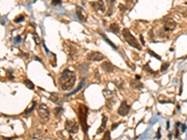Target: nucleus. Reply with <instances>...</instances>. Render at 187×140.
<instances>
[{
  "mask_svg": "<svg viewBox=\"0 0 187 140\" xmlns=\"http://www.w3.org/2000/svg\"><path fill=\"white\" fill-rule=\"evenodd\" d=\"M76 80H77V77H76L75 72L69 69H65L61 73V76L59 78V85L61 87V90L69 91L73 89Z\"/></svg>",
  "mask_w": 187,
  "mask_h": 140,
  "instance_id": "nucleus-1",
  "label": "nucleus"
},
{
  "mask_svg": "<svg viewBox=\"0 0 187 140\" xmlns=\"http://www.w3.org/2000/svg\"><path fill=\"white\" fill-rule=\"evenodd\" d=\"M122 38L127 42V44L133 47V48H135L138 51H142V46L140 45L138 41V39L133 36L131 34L130 30L128 28H124L122 30Z\"/></svg>",
  "mask_w": 187,
  "mask_h": 140,
  "instance_id": "nucleus-2",
  "label": "nucleus"
},
{
  "mask_svg": "<svg viewBox=\"0 0 187 140\" xmlns=\"http://www.w3.org/2000/svg\"><path fill=\"white\" fill-rule=\"evenodd\" d=\"M87 114H88V108L84 105H80L79 106V111H78V118L80 121V123L83 128V131L85 135H87L88 132V124H87Z\"/></svg>",
  "mask_w": 187,
  "mask_h": 140,
  "instance_id": "nucleus-3",
  "label": "nucleus"
},
{
  "mask_svg": "<svg viewBox=\"0 0 187 140\" xmlns=\"http://www.w3.org/2000/svg\"><path fill=\"white\" fill-rule=\"evenodd\" d=\"M163 27L162 31L165 34H168L172 31H174L177 27V23L172 18H165L163 21Z\"/></svg>",
  "mask_w": 187,
  "mask_h": 140,
  "instance_id": "nucleus-4",
  "label": "nucleus"
},
{
  "mask_svg": "<svg viewBox=\"0 0 187 140\" xmlns=\"http://www.w3.org/2000/svg\"><path fill=\"white\" fill-rule=\"evenodd\" d=\"M38 115L39 117V119L42 121H48L50 120V108L49 107L45 104H41L39 105L38 109Z\"/></svg>",
  "mask_w": 187,
  "mask_h": 140,
  "instance_id": "nucleus-5",
  "label": "nucleus"
},
{
  "mask_svg": "<svg viewBox=\"0 0 187 140\" xmlns=\"http://www.w3.org/2000/svg\"><path fill=\"white\" fill-rule=\"evenodd\" d=\"M65 129L71 135H75L79 131V124L74 120H67L65 122Z\"/></svg>",
  "mask_w": 187,
  "mask_h": 140,
  "instance_id": "nucleus-6",
  "label": "nucleus"
},
{
  "mask_svg": "<svg viewBox=\"0 0 187 140\" xmlns=\"http://www.w3.org/2000/svg\"><path fill=\"white\" fill-rule=\"evenodd\" d=\"M87 59L93 62H100L105 59V56L99 51H91L87 54Z\"/></svg>",
  "mask_w": 187,
  "mask_h": 140,
  "instance_id": "nucleus-7",
  "label": "nucleus"
},
{
  "mask_svg": "<svg viewBox=\"0 0 187 140\" xmlns=\"http://www.w3.org/2000/svg\"><path fill=\"white\" fill-rule=\"evenodd\" d=\"M91 7L96 11H100V12H105L106 11V6L103 0H97V1H91Z\"/></svg>",
  "mask_w": 187,
  "mask_h": 140,
  "instance_id": "nucleus-8",
  "label": "nucleus"
},
{
  "mask_svg": "<svg viewBox=\"0 0 187 140\" xmlns=\"http://www.w3.org/2000/svg\"><path fill=\"white\" fill-rule=\"evenodd\" d=\"M130 108H131V107L127 104L126 101L124 100V101L121 103L118 110H117V112H118V114L120 116L125 117V116L128 115V113H129V111H130Z\"/></svg>",
  "mask_w": 187,
  "mask_h": 140,
  "instance_id": "nucleus-9",
  "label": "nucleus"
},
{
  "mask_svg": "<svg viewBox=\"0 0 187 140\" xmlns=\"http://www.w3.org/2000/svg\"><path fill=\"white\" fill-rule=\"evenodd\" d=\"M108 95H109V97L108 96H106V107L109 108V109H110L112 107H113V105L115 104V102H116V98L114 97V95H113V92H112V91H109L108 90Z\"/></svg>",
  "mask_w": 187,
  "mask_h": 140,
  "instance_id": "nucleus-10",
  "label": "nucleus"
},
{
  "mask_svg": "<svg viewBox=\"0 0 187 140\" xmlns=\"http://www.w3.org/2000/svg\"><path fill=\"white\" fill-rule=\"evenodd\" d=\"M101 68H102L106 73H112V72H113V70H114V66H113L110 62L106 61V62L102 63Z\"/></svg>",
  "mask_w": 187,
  "mask_h": 140,
  "instance_id": "nucleus-11",
  "label": "nucleus"
},
{
  "mask_svg": "<svg viewBox=\"0 0 187 140\" xmlns=\"http://www.w3.org/2000/svg\"><path fill=\"white\" fill-rule=\"evenodd\" d=\"M76 12H77V16H78V18L80 22H86L87 21V15L85 14L83 8L77 7L76 8Z\"/></svg>",
  "mask_w": 187,
  "mask_h": 140,
  "instance_id": "nucleus-12",
  "label": "nucleus"
},
{
  "mask_svg": "<svg viewBox=\"0 0 187 140\" xmlns=\"http://www.w3.org/2000/svg\"><path fill=\"white\" fill-rule=\"evenodd\" d=\"M130 86L133 89H136V90H141L144 87V85L138 79H131L130 80Z\"/></svg>",
  "mask_w": 187,
  "mask_h": 140,
  "instance_id": "nucleus-13",
  "label": "nucleus"
},
{
  "mask_svg": "<svg viewBox=\"0 0 187 140\" xmlns=\"http://www.w3.org/2000/svg\"><path fill=\"white\" fill-rule=\"evenodd\" d=\"M107 121H108V118L104 115V116H103V118H102L101 125H100V127L98 128V130H97V132H96L97 135H99V134L103 133V131H104L105 129H106V127H107Z\"/></svg>",
  "mask_w": 187,
  "mask_h": 140,
  "instance_id": "nucleus-14",
  "label": "nucleus"
},
{
  "mask_svg": "<svg viewBox=\"0 0 187 140\" xmlns=\"http://www.w3.org/2000/svg\"><path fill=\"white\" fill-rule=\"evenodd\" d=\"M109 31L113 33V34L118 35L120 33V26H119V25H118V23H116V22H113V23H112V25H109Z\"/></svg>",
  "mask_w": 187,
  "mask_h": 140,
  "instance_id": "nucleus-15",
  "label": "nucleus"
},
{
  "mask_svg": "<svg viewBox=\"0 0 187 140\" xmlns=\"http://www.w3.org/2000/svg\"><path fill=\"white\" fill-rule=\"evenodd\" d=\"M99 35H100V36H101V38H102L105 40V41H106V42H107V43H108V44L110 46V47H112V48H113L115 51H116L117 49H118V47H117L116 45H114V44L112 42V40H110V39H109V38H108V37H107L106 35H105L104 33H102V32H101V33H99Z\"/></svg>",
  "mask_w": 187,
  "mask_h": 140,
  "instance_id": "nucleus-16",
  "label": "nucleus"
},
{
  "mask_svg": "<svg viewBox=\"0 0 187 140\" xmlns=\"http://www.w3.org/2000/svg\"><path fill=\"white\" fill-rule=\"evenodd\" d=\"M115 1H116V0H107L108 5H109V11H108V12H109V13L107 14L108 16H112V11H113V8H114Z\"/></svg>",
  "mask_w": 187,
  "mask_h": 140,
  "instance_id": "nucleus-17",
  "label": "nucleus"
},
{
  "mask_svg": "<svg viewBox=\"0 0 187 140\" xmlns=\"http://www.w3.org/2000/svg\"><path fill=\"white\" fill-rule=\"evenodd\" d=\"M49 99L52 103H57V104L60 103V98H59V96H58L57 93H51V96L49 97Z\"/></svg>",
  "mask_w": 187,
  "mask_h": 140,
  "instance_id": "nucleus-18",
  "label": "nucleus"
},
{
  "mask_svg": "<svg viewBox=\"0 0 187 140\" xmlns=\"http://www.w3.org/2000/svg\"><path fill=\"white\" fill-rule=\"evenodd\" d=\"M83 86H84V80H83V81H81V82H80V84L79 85V87H78V88L76 89L74 92H71L70 93H68V95H67L66 96H67V97H69V96H71V95H74L75 93H77L78 92H80L81 89H83Z\"/></svg>",
  "mask_w": 187,
  "mask_h": 140,
  "instance_id": "nucleus-19",
  "label": "nucleus"
},
{
  "mask_svg": "<svg viewBox=\"0 0 187 140\" xmlns=\"http://www.w3.org/2000/svg\"><path fill=\"white\" fill-rule=\"evenodd\" d=\"M23 84H25L28 89H30V90H34L35 89V84L32 82V81L30 80V79H25L23 80Z\"/></svg>",
  "mask_w": 187,
  "mask_h": 140,
  "instance_id": "nucleus-20",
  "label": "nucleus"
},
{
  "mask_svg": "<svg viewBox=\"0 0 187 140\" xmlns=\"http://www.w3.org/2000/svg\"><path fill=\"white\" fill-rule=\"evenodd\" d=\"M62 112H63V108H55L54 109V113L55 117H57V118H59L60 115L62 114Z\"/></svg>",
  "mask_w": 187,
  "mask_h": 140,
  "instance_id": "nucleus-21",
  "label": "nucleus"
},
{
  "mask_svg": "<svg viewBox=\"0 0 187 140\" xmlns=\"http://www.w3.org/2000/svg\"><path fill=\"white\" fill-rule=\"evenodd\" d=\"M36 105H37V102H36V101H33V102H32V105H31V107H30V108H26V110L25 111V113L28 114V113L32 112L33 110H34V108H35V107H36Z\"/></svg>",
  "mask_w": 187,
  "mask_h": 140,
  "instance_id": "nucleus-22",
  "label": "nucleus"
},
{
  "mask_svg": "<svg viewBox=\"0 0 187 140\" xmlns=\"http://www.w3.org/2000/svg\"><path fill=\"white\" fill-rule=\"evenodd\" d=\"M149 64H150V63H147V64H146V65L143 66V70H145L146 72H148V73H150V74H154V71L150 67V65H149Z\"/></svg>",
  "mask_w": 187,
  "mask_h": 140,
  "instance_id": "nucleus-23",
  "label": "nucleus"
},
{
  "mask_svg": "<svg viewBox=\"0 0 187 140\" xmlns=\"http://www.w3.org/2000/svg\"><path fill=\"white\" fill-rule=\"evenodd\" d=\"M23 20H25V15L21 14V15H19V16H17L16 18L14 19V22L19 23V22H22Z\"/></svg>",
  "mask_w": 187,
  "mask_h": 140,
  "instance_id": "nucleus-24",
  "label": "nucleus"
},
{
  "mask_svg": "<svg viewBox=\"0 0 187 140\" xmlns=\"http://www.w3.org/2000/svg\"><path fill=\"white\" fill-rule=\"evenodd\" d=\"M33 38L35 40V42H36V45H38L40 43V38H39L38 35L37 33H34L33 34Z\"/></svg>",
  "mask_w": 187,
  "mask_h": 140,
  "instance_id": "nucleus-25",
  "label": "nucleus"
},
{
  "mask_svg": "<svg viewBox=\"0 0 187 140\" xmlns=\"http://www.w3.org/2000/svg\"><path fill=\"white\" fill-rule=\"evenodd\" d=\"M168 67H169V63H164L162 65V66H161V68H160V71L161 72H165Z\"/></svg>",
  "mask_w": 187,
  "mask_h": 140,
  "instance_id": "nucleus-26",
  "label": "nucleus"
},
{
  "mask_svg": "<svg viewBox=\"0 0 187 140\" xmlns=\"http://www.w3.org/2000/svg\"><path fill=\"white\" fill-rule=\"evenodd\" d=\"M148 53L151 55V56H153V57H155L157 60H161V57L158 55V54H156L155 52H154V51H151V50H148Z\"/></svg>",
  "mask_w": 187,
  "mask_h": 140,
  "instance_id": "nucleus-27",
  "label": "nucleus"
},
{
  "mask_svg": "<svg viewBox=\"0 0 187 140\" xmlns=\"http://www.w3.org/2000/svg\"><path fill=\"white\" fill-rule=\"evenodd\" d=\"M62 4V0H51L52 6H59Z\"/></svg>",
  "mask_w": 187,
  "mask_h": 140,
  "instance_id": "nucleus-28",
  "label": "nucleus"
},
{
  "mask_svg": "<svg viewBox=\"0 0 187 140\" xmlns=\"http://www.w3.org/2000/svg\"><path fill=\"white\" fill-rule=\"evenodd\" d=\"M103 139H110V131H106L103 136Z\"/></svg>",
  "mask_w": 187,
  "mask_h": 140,
  "instance_id": "nucleus-29",
  "label": "nucleus"
},
{
  "mask_svg": "<svg viewBox=\"0 0 187 140\" xmlns=\"http://www.w3.org/2000/svg\"><path fill=\"white\" fill-rule=\"evenodd\" d=\"M118 8H119V9L122 11V12H125V11H126V9H127V8L125 7V6H124V5H122V4H119Z\"/></svg>",
  "mask_w": 187,
  "mask_h": 140,
  "instance_id": "nucleus-30",
  "label": "nucleus"
},
{
  "mask_svg": "<svg viewBox=\"0 0 187 140\" xmlns=\"http://www.w3.org/2000/svg\"><path fill=\"white\" fill-rule=\"evenodd\" d=\"M174 136L176 138H178L180 136V131H179V127H175V134Z\"/></svg>",
  "mask_w": 187,
  "mask_h": 140,
  "instance_id": "nucleus-31",
  "label": "nucleus"
},
{
  "mask_svg": "<svg viewBox=\"0 0 187 140\" xmlns=\"http://www.w3.org/2000/svg\"><path fill=\"white\" fill-rule=\"evenodd\" d=\"M19 42H21V37H20V36H17V37L14 38V43L17 44V43H19Z\"/></svg>",
  "mask_w": 187,
  "mask_h": 140,
  "instance_id": "nucleus-32",
  "label": "nucleus"
},
{
  "mask_svg": "<svg viewBox=\"0 0 187 140\" xmlns=\"http://www.w3.org/2000/svg\"><path fill=\"white\" fill-rule=\"evenodd\" d=\"M139 39H140V42H141V45L144 46L145 45V41H144V38L142 35H139Z\"/></svg>",
  "mask_w": 187,
  "mask_h": 140,
  "instance_id": "nucleus-33",
  "label": "nucleus"
},
{
  "mask_svg": "<svg viewBox=\"0 0 187 140\" xmlns=\"http://www.w3.org/2000/svg\"><path fill=\"white\" fill-rule=\"evenodd\" d=\"M160 131H161V128H158V131H157V134H156V138L159 139L161 138V135H160Z\"/></svg>",
  "mask_w": 187,
  "mask_h": 140,
  "instance_id": "nucleus-34",
  "label": "nucleus"
},
{
  "mask_svg": "<svg viewBox=\"0 0 187 140\" xmlns=\"http://www.w3.org/2000/svg\"><path fill=\"white\" fill-rule=\"evenodd\" d=\"M119 124H120V123H113V124L112 125V131H113V130H115L116 128L119 126Z\"/></svg>",
  "mask_w": 187,
  "mask_h": 140,
  "instance_id": "nucleus-35",
  "label": "nucleus"
},
{
  "mask_svg": "<svg viewBox=\"0 0 187 140\" xmlns=\"http://www.w3.org/2000/svg\"><path fill=\"white\" fill-rule=\"evenodd\" d=\"M180 126H182V133H184V132L186 131V129H187V127H186V125H185V124H183V123H182V125H180Z\"/></svg>",
  "mask_w": 187,
  "mask_h": 140,
  "instance_id": "nucleus-36",
  "label": "nucleus"
},
{
  "mask_svg": "<svg viewBox=\"0 0 187 140\" xmlns=\"http://www.w3.org/2000/svg\"><path fill=\"white\" fill-rule=\"evenodd\" d=\"M180 125H182V123H180V121H177L176 123H175V127H180Z\"/></svg>",
  "mask_w": 187,
  "mask_h": 140,
  "instance_id": "nucleus-37",
  "label": "nucleus"
},
{
  "mask_svg": "<svg viewBox=\"0 0 187 140\" xmlns=\"http://www.w3.org/2000/svg\"><path fill=\"white\" fill-rule=\"evenodd\" d=\"M140 78H141V77H140V76H138V75H136V79L139 80V79H140Z\"/></svg>",
  "mask_w": 187,
  "mask_h": 140,
  "instance_id": "nucleus-38",
  "label": "nucleus"
},
{
  "mask_svg": "<svg viewBox=\"0 0 187 140\" xmlns=\"http://www.w3.org/2000/svg\"><path fill=\"white\" fill-rule=\"evenodd\" d=\"M169 126H170V125H169V121H167V130L169 129Z\"/></svg>",
  "mask_w": 187,
  "mask_h": 140,
  "instance_id": "nucleus-39",
  "label": "nucleus"
},
{
  "mask_svg": "<svg viewBox=\"0 0 187 140\" xmlns=\"http://www.w3.org/2000/svg\"><path fill=\"white\" fill-rule=\"evenodd\" d=\"M171 136H172V134H169V135H168V138H171Z\"/></svg>",
  "mask_w": 187,
  "mask_h": 140,
  "instance_id": "nucleus-40",
  "label": "nucleus"
},
{
  "mask_svg": "<svg viewBox=\"0 0 187 140\" xmlns=\"http://www.w3.org/2000/svg\"><path fill=\"white\" fill-rule=\"evenodd\" d=\"M124 1H125V2H127V3H128V2H130L131 0H124Z\"/></svg>",
  "mask_w": 187,
  "mask_h": 140,
  "instance_id": "nucleus-41",
  "label": "nucleus"
},
{
  "mask_svg": "<svg viewBox=\"0 0 187 140\" xmlns=\"http://www.w3.org/2000/svg\"><path fill=\"white\" fill-rule=\"evenodd\" d=\"M35 1H37V0H35Z\"/></svg>",
  "mask_w": 187,
  "mask_h": 140,
  "instance_id": "nucleus-42",
  "label": "nucleus"
}]
</instances>
